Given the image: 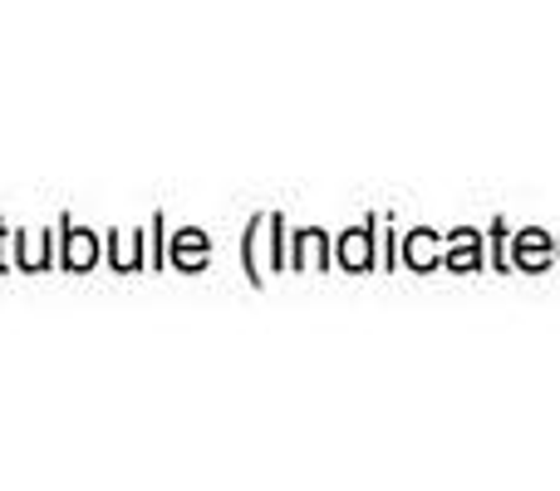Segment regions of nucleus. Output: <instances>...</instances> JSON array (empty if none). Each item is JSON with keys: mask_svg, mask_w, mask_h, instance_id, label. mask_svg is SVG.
<instances>
[{"mask_svg": "<svg viewBox=\"0 0 560 491\" xmlns=\"http://www.w3.org/2000/svg\"><path fill=\"white\" fill-rule=\"evenodd\" d=\"M94 260V242H89V232H74V242H69V266H89Z\"/></svg>", "mask_w": 560, "mask_h": 491, "instance_id": "nucleus-4", "label": "nucleus"}, {"mask_svg": "<svg viewBox=\"0 0 560 491\" xmlns=\"http://www.w3.org/2000/svg\"><path fill=\"white\" fill-rule=\"evenodd\" d=\"M408 260H418V266H433V236H413V242H408Z\"/></svg>", "mask_w": 560, "mask_h": 491, "instance_id": "nucleus-5", "label": "nucleus"}, {"mask_svg": "<svg viewBox=\"0 0 560 491\" xmlns=\"http://www.w3.org/2000/svg\"><path fill=\"white\" fill-rule=\"evenodd\" d=\"M339 260H345L349 270H364L369 266V232H349L345 246H339Z\"/></svg>", "mask_w": 560, "mask_h": 491, "instance_id": "nucleus-3", "label": "nucleus"}, {"mask_svg": "<svg viewBox=\"0 0 560 491\" xmlns=\"http://www.w3.org/2000/svg\"><path fill=\"white\" fill-rule=\"evenodd\" d=\"M173 260H183V266H202V260H207V242H202V232H183V236H177V242H173Z\"/></svg>", "mask_w": 560, "mask_h": 491, "instance_id": "nucleus-2", "label": "nucleus"}, {"mask_svg": "<svg viewBox=\"0 0 560 491\" xmlns=\"http://www.w3.org/2000/svg\"><path fill=\"white\" fill-rule=\"evenodd\" d=\"M516 260H522V266H546V260H551V246H546V236L541 232H522L516 236Z\"/></svg>", "mask_w": 560, "mask_h": 491, "instance_id": "nucleus-1", "label": "nucleus"}]
</instances>
